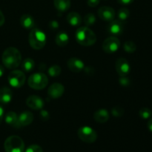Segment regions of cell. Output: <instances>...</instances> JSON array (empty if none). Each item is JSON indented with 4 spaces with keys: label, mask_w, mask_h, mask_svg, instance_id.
Segmentation results:
<instances>
[{
    "label": "cell",
    "mask_w": 152,
    "mask_h": 152,
    "mask_svg": "<svg viewBox=\"0 0 152 152\" xmlns=\"http://www.w3.org/2000/svg\"><path fill=\"white\" fill-rule=\"evenodd\" d=\"M120 42L116 37H110L102 43V49L107 53H113L119 50Z\"/></svg>",
    "instance_id": "ba28073f"
},
{
    "label": "cell",
    "mask_w": 152,
    "mask_h": 152,
    "mask_svg": "<svg viewBox=\"0 0 152 152\" xmlns=\"http://www.w3.org/2000/svg\"><path fill=\"white\" fill-rule=\"evenodd\" d=\"M55 41H56V45H59V47H65L69 42V37L66 33L59 32L56 35Z\"/></svg>",
    "instance_id": "7402d4cb"
},
{
    "label": "cell",
    "mask_w": 152,
    "mask_h": 152,
    "mask_svg": "<svg viewBox=\"0 0 152 152\" xmlns=\"http://www.w3.org/2000/svg\"><path fill=\"white\" fill-rule=\"evenodd\" d=\"M119 81H120V83L123 86H128L130 84V80L126 76V77H120Z\"/></svg>",
    "instance_id": "1f68e13d"
},
{
    "label": "cell",
    "mask_w": 152,
    "mask_h": 152,
    "mask_svg": "<svg viewBox=\"0 0 152 152\" xmlns=\"http://www.w3.org/2000/svg\"><path fill=\"white\" fill-rule=\"evenodd\" d=\"M124 30V25L122 21L120 20H112L109 22V24L107 26V31L108 34L114 36H120L123 34Z\"/></svg>",
    "instance_id": "9c48e42d"
},
{
    "label": "cell",
    "mask_w": 152,
    "mask_h": 152,
    "mask_svg": "<svg viewBox=\"0 0 152 152\" xmlns=\"http://www.w3.org/2000/svg\"><path fill=\"white\" fill-rule=\"evenodd\" d=\"M129 16H130V11H129V9L126 8V7L120 8L118 10V13H117L119 20L122 21V22L126 20L129 17Z\"/></svg>",
    "instance_id": "cb8c5ba5"
},
{
    "label": "cell",
    "mask_w": 152,
    "mask_h": 152,
    "mask_svg": "<svg viewBox=\"0 0 152 152\" xmlns=\"http://www.w3.org/2000/svg\"><path fill=\"white\" fill-rule=\"evenodd\" d=\"M40 119L43 121H47L50 119V114L48 112V111H45V110H42L39 113Z\"/></svg>",
    "instance_id": "4dcf8cb0"
},
{
    "label": "cell",
    "mask_w": 152,
    "mask_h": 152,
    "mask_svg": "<svg viewBox=\"0 0 152 152\" xmlns=\"http://www.w3.org/2000/svg\"><path fill=\"white\" fill-rule=\"evenodd\" d=\"M123 48H124L125 51L129 53H134L137 50L136 44L132 41H126L125 42Z\"/></svg>",
    "instance_id": "d4e9b609"
},
{
    "label": "cell",
    "mask_w": 152,
    "mask_h": 152,
    "mask_svg": "<svg viewBox=\"0 0 152 152\" xmlns=\"http://www.w3.org/2000/svg\"><path fill=\"white\" fill-rule=\"evenodd\" d=\"M4 21H5V19H4V16L2 12L0 10V27L2 26L4 23Z\"/></svg>",
    "instance_id": "d590c367"
},
{
    "label": "cell",
    "mask_w": 152,
    "mask_h": 152,
    "mask_svg": "<svg viewBox=\"0 0 152 152\" xmlns=\"http://www.w3.org/2000/svg\"><path fill=\"white\" fill-rule=\"evenodd\" d=\"M117 1L120 4H123V5H128V4H130L131 3L133 2L134 0H117Z\"/></svg>",
    "instance_id": "836d02e7"
},
{
    "label": "cell",
    "mask_w": 152,
    "mask_h": 152,
    "mask_svg": "<svg viewBox=\"0 0 152 152\" xmlns=\"http://www.w3.org/2000/svg\"><path fill=\"white\" fill-rule=\"evenodd\" d=\"M96 16L93 13H88L84 17V23L87 26H91L93 25L96 22Z\"/></svg>",
    "instance_id": "4316f807"
},
{
    "label": "cell",
    "mask_w": 152,
    "mask_h": 152,
    "mask_svg": "<svg viewBox=\"0 0 152 152\" xmlns=\"http://www.w3.org/2000/svg\"><path fill=\"white\" fill-rule=\"evenodd\" d=\"M3 118H4V109H3L2 107L0 105V124L2 122Z\"/></svg>",
    "instance_id": "8d00e7d4"
},
{
    "label": "cell",
    "mask_w": 152,
    "mask_h": 152,
    "mask_svg": "<svg viewBox=\"0 0 152 152\" xmlns=\"http://www.w3.org/2000/svg\"><path fill=\"white\" fill-rule=\"evenodd\" d=\"M20 24L25 29H33L35 25V22L31 15L24 14L20 18Z\"/></svg>",
    "instance_id": "ac0fdd59"
},
{
    "label": "cell",
    "mask_w": 152,
    "mask_h": 152,
    "mask_svg": "<svg viewBox=\"0 0 152 152\" xmlns=\"http://www.w3.org/2000/svg\"><path fill=\"white\" fill-rule=\"evenodd\" d=\"M21 67H22V69L25 72H31L35 67V62L31 58H27L24 59Z\"/></svg>",
    "instance_id": "603a6c76"
},
{
    "label": "cell",
    "mask_w": 152,
    "mask_h": 152,
    "mask_svg": "<svg viewBox=\"0 0 152 152\" xmlns=\"http://www.w3.org/2000/svg\"><path fill=\"white\" fill-rule=\"evenodd\" d=\"M67 21L72 26H78L81 24V16L77 12H71L67 16Z\"/></svg>",
    "instance_id": "ffe728a7"
},
{
    "label": "cell",
    "mask_w": 152,
    "mask_h": 152,
    "mask_svg": "<svg viewBox=\"0 0 152 152\" xmlns=\"http://www.w3.org/2000/svg\"><path fill=\"white\" fill-rule=\"evenodd\" d=\"M75 38L79 44L86 47L93 45L96 41V37L94 32L87 27L78 28L76 31Z\"/></svg>",
    "instance_id": "7a4b0ae2"
},
{
    "label": "cell",
    "mask_w": 152,
    "mask_h": 152,
    "mask_svg": "<svg viewBox=\"0 0 152 152\" xmlns=\"http://www.w3.org/2000/svg\"><path fill=\"white\" fill-rule=\"evenodd\" d=\"M139 115L140 117L144 120H147L149 119L151 117L152 112L151 110L148 108H142L139 111Z\"/></svg>",
    "instance_id": "83f0119b"
},
{
    "label": "cell",
    "mask_w": 152,
    "mask_h": 152,
    "mask_svg": "<svg viewBox=\"0 0 152 152\" xmlns=\"http://www.w3.org/2000/svg\"><path fill=\"white\" fill-rule=\"evenodd\" d=\"M7 80L10 86L15 88H19L25 84L26 77L22 71L14 70L9 74Z\"/></svg>",
    "instance_id": "52a82bcc"
},
{
    "label": "cell",
    "mask_w": 152,
    "mask_h": 152,
    "mask_svg": "<svg viewBox=\"0 0 152 152\" xmlns=\"http://www.w3.org/2000/svg\"><path fill=\"white\" fill-rule=\"evenodd\" d=\"M12 91L9 88L3 87L0 89V103L5 105L11 101Z\"/></svg>",
    "instance_id": "2e32d148"
},
{
    "label": "cell",
    "mask_w": 152,
    "mask_h": 152,
    "mask_svg": "<svg viewBox=\"0 0 152 152\" xmlns=\"http://www.w3.org/2000/svg\"><path fill=\"white\" fill-rule=\"evenodd\" d=\"M111 113L115 117H121L124 114V109L121 106L117 105L112 108Z\"/></svg>",
    "instance_id": "f1b7e54d"
},
{
    "label": "cell",
    "mask_w": 152,
    "mask_h": 152,
    "mask_svg": "<svg viewBox=\"0 0 152 152\" xmlns=\"http://www.w3.org/2000/svg\"><path fill=\"white\" fill-rule=\"evenodd\" d=\"M4 148L6 152H23L25 150V143L22 138L13 135L5 140Z\"/></svg>",
    "instance_id": "277c9868"
},
{
    "label": "cell",
    "mask_w": 152,
    "mask_h": 152,
    "mask_svg": "<svg viewBox=\"0 0 152 152\" xmlns=\"http://www.w3.org/2000/svg\"><path fill=\"white\" fill-rule=\"evenodd\" d=\"M61 71H62V69H61L60 66L54 65L48 69V74L52 77H56L60 75Z\"/></svg>",
    "instance_id": "484cf974"
},
{
    "label": "cell",
    "mask_w": 152,
    "mask_h": 152,
    "mask_svg": "<svg viewBox=\"0 0 152 152\" xmlns=\"http://www.w3.org/2000/svg\"><path fill=\"white\" fill-rule=\"evenodd\" d=\"M79 138L86 143H93L97 139V134L92 128L83 126L79 129L77 132Z\"/></svg>",
    "instance_id": "8992f818"
},
{
    "label": "cell",
    "mask_w": 152,
    "mask_h": 152,
    "mask_svg": "<svg viewBox=\"0 0 152 152\" xmlns=\"http://www.w3.org/2000/svg\"><path fill=\"white\" fill-rule=\"evenodd\" d=\"M49 26H50V28H51V29L55 30L59 27V24H58L57 22H56V21H51V22H50V24H49Z\"/></svg>",
    "instance_id": "e575fe53"
},
{
    "label": "cell",
    "mask_w": 152,
    "mask_h": 152,
    "mask_svg": "<svg viewBox=\"0 0 152 152\" xmlns=\"http://www.w3.org/2000/svg\"><path fill=\"white\" fill-rule=\"evenodd\" d=\"M29 44L32 48L40 50L46 44V36L45 33L38 28H33L28 37Z\"/></svg>",
    "instance_id": "3957f363"
},
{
    "label": "cell",
    "mask_w": 152,
    "mask_h": 152,
    "mask_svg": "<svg viewBox=\"0 0 152 152\" xmlns=\"http://www.w3.org/2000/svg\"><path fill=\"white\" fill-rule=\"evenodd\" d=\"M28 86L35 90L44 89L48 83V77L43 73H36L28 78Z\"/></svg>",
    "instance_id": "5b68a950"
},
{
    "label": "cell",
    "mask_w": 152,
    "mask_h": 152,
    "mask_svg": "<svg viewBox=\"0 0 152 152\" xmlns=\"http://www.w3.org/2000/svg\"><path fill=\"white\" fill-rule=\"evenodd\" d=\"M5 123L9 126H11L12 127L19 129V122H18V115L13 111H9L6 114L4 117Z\"/></svg>",
    "instance_id": "e0dca14e"
},
{
    "label": "cell",
    "mask_w": 152,
    "mask_h": 152,
    "mask_svg": "<svg viewBox=\"0 0 152 152\" xmlns=\"http://www.w3.org/2000/svg\"><path fill=\"white\" fill-rule=\"evenodd\" d=\"M99 0H88L87 1V4L89 7H96L99 4Z\"/></svg>",
    "instance_id": "d6a6232c"
},
{
    "label": "cell",
    "mask_w": 152,
    "mask_h": 152,
    "mask_svg": "<svg viewBox=\"0 0 152 152\" xmlns=\"http://www.w3.org/2000/svg\"><path fill=\"white\" fill-rule=\"evenodd\" d=\"M4 68H3V67L0 65V77H2L3 74H4Z\"/></svg>",
    "instance_id": "f35d334b"
},
{
    "label": "cell",
    "mask_w": 152,
    "mask_h": 152,
    "mask_svg": "<svg viewBox=\"0 0 152 152\" xmlns=\"http://www.w3.org/2000/svg\"><path fill=\"white\" fill-rule=\"evenodd\" d=\"M53 4L56 10L65 12L71 7V0H53Z\"/></svg>",
    "instance_id": "44dd1931"
},
{
    "label": "cell",
    "mask_w": 152,
    "mask_h": 152,
    "mask_svg": "<svg viewBox=\"0 0 152 152\" xmlns=\"http://www.w3.org/2000/svg\"><path fill=\"white\" fill-rule=\"evenodd\" d=\"M147 126H148V130L152 132V118H151L149 120H148V125H147Z\"/></svg>",
    "instance_id": "74e56055"
},
{
    "label": "cell",
    "mask_w": 152,
    "mask_h": 152,
    "mask_svg": "<svg viewBox=\"0 0 152 152\" xmlns=\"http://www.w3.org/2000/svg\"><path fill=\"white\" fill-rule=\"evenodd\" d=\"M34 120V115L31 112L28 111H25L21 113L19 116H18V122H19V128L22 126H27L31 124Z\"/></svg>",
    "instance_id": "9a60e30c"
},
{
    "label": "cell",
    "mask_w": 152,
    "mask_h": 152,
    "mask_svg": "<svg viewBox=\"0 0 152 152\" xmlns=\"http://www.w3.org/2000/svg\"><path fill=\"white\" fill-rule=\"evenodd\" d=\"M70 71L74 73H80L84 69V62L81 59L76 57H71L67 62Z\"/></svg>",
    "instance_id": "5bb4252c"
},
{
    "label": "cell",
    "mask_w": 152,
    "mask_h": 152,
    "mask_svg": "<svg viewBox=\"0 0 152 152\" xmlns=\"http://www.w3.org/2000/svg\"><path fill=\"white\" fill-rule=\"evenodd\" d=\"M25 152H43L42 148L38 145H31L26 149Z\"/></svg>",
    "instance_id": "f546056e"
},
{
    "label": "cell",
    "mask_w": 152,
    "mask_h": 152,
    "mask_svg": "<svg viewBox=\"0 0 152 152\" xmlns=\"http://www.w3.org/2000/svg\"><path fill=\"white\" fill-rule=\"evenodd\" d=\"M115 10L114 8L108 6H103L101 7L98 10V16L101 19L106 22H111L114 20L115 18Z\"/></svg>",
    "instance_id": "30bf717a"
},
{
    "label": "cell",
    "mask_w": 152,
    "mask_h": 152,
    "mask_svg": "<svg viewBox=\"0 0 152 152\" xmlns=\"http://www.w3.org/2000/svg\"><path fill=\"white\" fill-rule=\"evenodd\" d=\"M116 71L120 77H126L130 72V65L124 58H120L116 62Z\"/></svg>",
    "instance_id": "8fae6325"
},
{
    "label": "cell",
    "mask_w": 152,
    "mask_h": 152,
    "mask_svg": "<svg viewBox=\"0 0 152 152\" xmlns=\"http://www.w3.org/2000/svg\"><path fill=\"white\" fill-rule=\"evenodd\" d=\"M65 91V88L60 83H53L48 90V94L51 99H57L62 96Z\"/></svg>",
    "instance_id": "4fadbf2b"
},
{
    "label": "cell",
    "mask_w": 152,
    "mask_h": 152,
    "mask_svg": "<svg viewBox=\"0 0 152 152\" xmlns=\"http://www.w3.org/2000/svg\"><path fill=\"white\" fill-rule=\"evenodd\" d=\"M1 60L6 68L15 69L18 68L22 62V55L16 48L9 47L3 52Z\"/></svg>",
    "instance_id": "6da1fadb"
},
{
    "label": "cell",
    "mask_w": 152,
    "mask_h": 152,
    "mask_svg": "<svg viewBox=\"0 0 152 152\" xmlns=\"http://www.w3.org/2000/svg\"><path fill=\"white\" fill-rule=\"evenodd\" d=\"M94 119L95 121L99 123H105L109 119V114L108 111L105 109H99L95 111L94 114Z\"/></svg>",
    "instance_id": "d6986e66"
},
{
    "label": "cell",
    "mask_w": 152,
    "mask_h": 152,
    "mask_svg": "<svg viewBox=\"0 0 152 152\" xmlns=\"http://www.w3.org/2000/svg\"><path fill=\"white\" fill-rule=\"evenodd\" d=\"M26 104L29 108L33 110H41L42 109L45 105V102L42 98L37 96V95L30 96L26 99Z\"/></svg>",
    "instance_id": "7c38bea8"
}]
</instances>
